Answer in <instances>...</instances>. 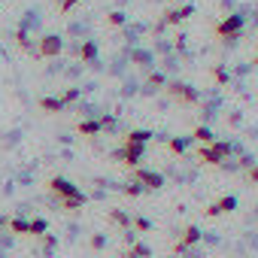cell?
I'll return each mask as SVG.
<instances>
[{
    "mask_svg": "<svg viewBox=\"0 0 258 258\" xmlns=\"http://www.w3.org/2000/svg\"><path fill=\"white\" fill-rule=\"evenodd\" d=\"M213 79H216L219 85H228V82H231V73H228L225 67H219V64H216V67H213Z\"/></svg>",
    "mask_w": 258,
    "mask_h": 258,
    "instance_id": "cell-23",
    "label": "cell"
},
{
    "mask_svg": "<svg viewBox=\"0 0 258 258\" xmlns=\"http://www.w3.org/2000/svg\"><path fill=\"white\" fill-rule=\"evenodd\" d=\"M4 225H10V219H7V216H0V228H4Z\"/></svg>",
    "mask_w": 258,
    "mask_h": 258,
    "instance_id": "cell-32",
    "label": "cell"
},
{
    "mask_svg": "<svg viewBox=\"0 0 258 258\" xmlns=\"http://www.w3.org/2000/svg\"><path fill=\"white\" fill-rule=\"evenodd\" d=\"M61 52H64V40H61L58 34L43 37V40L37 43V49H34V55H37V58H58Z\"/></svg>",
    "mask_w": 258,
    "mask_h": 258,
    "instance_id": "cell-5",
    "label": "cell"
},
{
    "mask_svg": "<svg viewBox=\"0 0 258 258\" xmlns=\"http://www.w3.org/2000/svg\"><path fill=\"white\" fill-rule=\"evenodd\" d=\"M85 204H88V198H85L82 191H79V195H70V198H61V207H64L67 213H73V210H82Z\"/></svg>",
    "mask_w": 258,
    "mask_h": 258,
    "instance_id": "cell-13",
    "label": "cell"
},
{
    "mask_svg": "<svg viewBox=\"0 0 258 258\" xmlns=\"http://www.w3.org/2000/svg\"><path fill=\"white\" fill-rule=\"evenodd\" d=\"M134 182H140L146 191H158L164 188V173L149 170V167H134Z\"/></svg>",
    "mask_w": 258,
    "mask_h": 258,
    "instance_id": "cell-4",
    "label": "cell"
},
{
    "mask_svg": "<svg viewBox=\"0 0 258 258\" xmlns=\"http://www.w3.org/2000/svg\"><path fill=\"white\" fill-rule=\"evenodd\" d=\"M234 210H237V195H225V198H219L216 204L207 207V216H210V219H219V216L234 213Z\"/></svg>",
    "mask_w": 258,
    "mask_h": 258,
    "instance_id": "cell-7",
    "label": "cell"
},
{
    "mask_svg": "<svg viewBox=\"0 0 258 258\" xmlns=\"http://www.w3.org/2000/svg\"><path fill=\"white\" fill-rule=\"evenodd\" d=\"M246 179H249L252 185H258V164H252V167L246 170Z\"/></svg>",
    "mask_w": 258,
    "mask_h": 258,
    "instance_id": "cell-27",
    "label": "cell"
},
{
    "mask_svg": "<svg viewBox=\"0 0 258 258\" xmlns=\"http://www.w3.org/2000/svg\"><path fill=\"white\" fill-rule=\"evenodd\" d=\"M124 22H127V16H124L121 10H112V13L106 16V25H109V28H121Z\"/></svg>",
    "mask_w": 258,
    "mask_h": 258,
    "instance_id": "cell-21",
    "label": "cell"
},
{
    "mask_svg": "<svg viewBox=\"0 0 258 258\" xmlns=\"http://www.w3.org/2000/svg\"><path fill=\"white\" fill-rule=\"evenodd\" d=\"M79 58H82V61H94V58H97V43H94V40H85L82 49H79Z\"/></svg>",
    "mask_w": 258,
    "mask_h": 258,
    "instance_id": "cell-19",
    "label": "cell"
},
{
    "mask_svg": "<svg viewBox=\"0 0 258 258\" xmlns=\"http://www.w3.org/2000/svg\"><path fill=\"white\" fill-rule=\"evenodd\" d=\"M49 231V222L46 219H31V237H43Z\"/></svg>",
    "mask_w": 258,
    "mask_h": 258,
    "instance_id": "cell-22",
    "label": "cell"
},
{
    "mask_svg": "<svg viewBox=\"0 0 258 258\" xmlns=\"http://www.w3.org/2000/svg\"><path fill=\"white\" fill-rule=\"evenodd\" d=\"M143 155H146V146H140V143H124L121 149L112 152V158H118L124 167H140Z\"/></svg>",
    "mask_w": 258,
    "mask_h": 258,
    "instance_id": "cell-3",
    "label": "cell"
},
{
    "mask_svg": "<svg viewBox=\"0 0 258 258\" xmlns=\"http://www.w3.org/2000/svg\"><path fill=\"white\" fill-rule=\"evenodd\" d=\"M198 161H201V164H210V167H219V164H225L228 158L216 149V143H210V146H201V149H198Z\"/></svg>",
    "mask_w": 258,
    "mask_h": 258,
    "instance_id": "cell-8",
    "label": "cell"
},
{
    "mask_svg": "<svg viewBox=\"0 0 258 258\" xmlns=\"http://www.w3.org/2000/svg\"><path fill=\"white\" fill-rule=\"evenodd\" d=\"M100 124H103V131H112V127H115V118H112V115H103Z\"/></svg>",
    "mask_w": 258,
    "mask_h": 258,
    "instance_id": "cell-29",
    "label": "cell"
},
{
    "mask_svg": "<svg viewBox=\"0 0 258 258\" xmlns=\"http://www.w3.org/2000/svg\"><path fill=\"white\" fill-rule=\"evenodd\" d=\"M149 85H167V79H164L161 73H152V76H149Z\"/></svg>",
    "mask_w": 258,
    "mask_h": 258,
    "instance_id": "cell-30",
    "label": "cell"
},
{
    "mask_svg": "<svg viewBox=\"0 0 258 258\" xmlns=\"http://www.w3.org/2000/svg\"><path fill=\"white\" fill-rule=\"evenodd\" d=\"M76 4H79V0H61V4H58V10H61V13H70Z\"/></svg>",
    "mask_w": 258,
    "mask_h": 258,
    "instance_id": "cell-28",
    "label": "cell"
},
{
    "mask_svg": "<svg viewBox=\"0 0 258 258\" xmlns=\"http://www.w3.org/2000/svg\"><path fill=\"white\" fill-rule=\"evenodd\" d=\"M121 191H124V195H127V198H140V195H143V191H146V188H143V185H140V182H127V185H124V188H121Z\"/></svg>",
    "mask_w": 258,
    "mask_h": 258,
    "instance_id": "cell-24",
    "label": "cell"
},
{
    "mask_svg": "<svg viewBox=\"0 0 258 258\" xmlns=\"http://www.w3.org/2000/svg\"><path fill=\"white\" fill-rule=\"evenodd\" d=\"M188 140H191V137H170V140H167V149H170L173 155H185V152H188Z\"/></svg>",
    "mask_w": 258,
    "mask_h": 258,
    "instance_id": "cell-17",
    "label": "cell"
},
{
    "mask_svg": "<svg viewBox=\"0 0 258 258\" xmlns=\"http://www.w3.org/2000/svg\"><path fill=\"white\" fill-rule=\"evenodd\" d=\"M167 94H170L173 100H179L182 106L201 103V91H198L195 85H188V82H167Z\"/></svg>",
    "mask_w": 258,
    "mask_h": 258,
    "instance_id": "cell-1",
    "label": "cell"
},
{
    "mask_svg": "<svg viewBox=\"0 0 258 258\" xmlns=\"http://www.w3.org/2000/svg\"><path fill=\"white\" fill-rule=\"evenodd\" d=\"M252 64H255V67H258V55H255V58H252Z\"/></svg>",
    "mask_w": 258,
    "mask_h": 258,
    "instance_id": "cell-33",
    "label": "cell"
},
{
    "mask_svg": "<svg viewBox=\"0 0 258 258\" xmlns=\"http://www.w3.org/2000/svg\"><path fill=\"white\" fill-rule=\"evenodd\" d=\"M40 109L43 112H64V100L61 97H40Z\"/></svg>",
    "mask_w": 258,
    "mask_h": 258,
    "instance_id": "cell-16",
    "label": "cell"
},
{
    "mask_svg": "<svg viewBox=\"0 0 258 258\" xmlns=\"http://www.w3.org/2000/svg\"><path fill=\"white\" fill-rule=\"evenodd\" d=\"M191 140H198L201 146H210V143L216 140V134L210 131V127H207V124H198V127H195V131H191Z\"/></svg>",
    "mask_w": 258,
    "mask_h": 258,
    "instance_id": "cell-14",
    "label": "cell"
},
{
    "mask_svg": "<svg viewBox=\"0 0 258 258\" xmlns=\"http://www.w3.org/2000/svg\"><path fill=\"white\" fill-rule=\"evenodd\" d=\"M13 234H31V219H10Z\"/></svg>",
    "mask_w": 258,
    "mask_h": 258,
    "instance_id": "cell-20",
    "label": "cell"
},
{
    "mask_svg": "<svg viewBox=\"0 0 258 258\" xmlns=\"http://www.w3.org/2000/svg\"><path fill=\"white\" fill-rule=\"evenodd\" d=\"M243 28H246V19L243 16H225L219 25H216V37L219 40H237L240 34H243Z\"/></svg>",
    "mask_w": 258,
    "mask_h": 258,
    "instance_id": "cell-2",
    "label": "cell"
},
{
    "mask_svg": "<svg viewBox=\"0 0 258 258\" xmlns=\"http://www.w3.org/2000/svg\"><path fill=\"white\" fill-rule=\"evenodd\" d=\"M152 249L146 243H131V252H124V258H149Z\"/></svg>",
    "mask_w": 258,
    "mask_h": 258,
    "instance_id": "cell-18",
    "label": "cell"
},
{
    "mask_svg": "<svg viewBox=\"0 0 258 258\" xmlns=\"http://www.w3.org/2000/svg\"><path fill=\"white\" fill-rule=\"evenodd\" d=\"M204 240V231L198 228V225H188L185 231H182V237L176 240V246H173V252H185V249H191V246H198Z\"/></svg>",
    "mask_w": 258,
    "mask_h": 258,
    "instance_id": "cell-6",
    "label": "cell"
},
{
    "mask_svg": "<svg viewBox=\"0 0 258 258\" xmlns=\"http://www.w3.org/2000/svg\"><path fill=\"white\" fill-rule=\"evenodd\" d=\"M131 228H137V231H149V228H152V222H149V219H143V216H137V219H131Z\"/></svg>",
    "mask_w": 258,
    "mask_h": 258,
    "instance_id": "cell-25",
    "label": "cell"
},
{
    "mask_svg": "<svg viewBox=\"0 0 258 258\" xmlns=\"http://www.w3.org/2000/svg\"><path fill=\"white\" fill-rule=\"evenodd\" d=\"M46 185H49V191H52V195H58V198H70V195H79V188H76L70 179H64V176H52Z\"/></svg>",
    "mask_w": 258,
    "mask_h": 258,
    "instance_id": "cell-9",
    "label": "cell"
},
{
    "mask_svg": "<svg viewBox=\"0 0 258 258\" xmlns=\"http://www.w3.org/2000/svg\"><path fill=\"white\" fill-rule=\"evenodd\" d=\"M61 100H64V106H67V103H73V100H79V88H67V91L61 94Z\"/></svg>",
    "mask_w": 258,
    "mask_h": 258,
    "instance_id": "cell-26",
    "label": "cell"
},
{
    "mask_svg": "<svg viewBox=\"0 0 258 258\" xmlns=\"http://www.w3.org/2000/svg\"><path fill=\"white\" fill-rule=\"evenodd\" d=\"M76 131H79L82 137H97V134L103 131V124H100V118H85V121L76 124Z\"/></svg>",
    "mask_w": 258,
    "mask_h": 258,
    "instance_id": "cell-11",
    "label": "cell"
},
{
    "mask_svg": "<svg viewBox=\"0 0 258 258\" xmlns=\"http://www.w3.org/2000/svg\"><path fill=\"white\" fill-rule=\"evenodd\" d=\"M109 222L118 225L121 231H131V216H127L124 210H109Z\"/></svg>",
    "mask_w": 258,
    "mask_h": 258,
    "instance_id": "cell-15",
    "label": "cell"
},
{
    "mask_svg": "<svg viewBox=\"0 0 258 258\" xmlns=\"http://www.w3.org/2000/svg\"><path fill=\"white\" fill-rule=\"evenodd\" d=\"M152 137H155V134L146 131V127H134V131H127V134H124V143H140V146H146Z\"/></svg>",
    "mask_w": 258,
    "mask_h": 258,
    "instance_id": "cell-12",
    "label": "cell"
},
{
    "mask_svg": "<svg viewBox=\"0 0 258 258\" xmlns=\"http://www.w3.org/2000/svg\"><path fill=\"white\" fill-rule=\"evenodd\" d=\"M191 13H195V7H191V4L176 7V10H167V13H164V19H161V28H164V25H182Z\"/></svg>",
    "mask_w": 258,
    "mask_h": 258,
    "instance_id": "cell-10",
    "label": "cell"
},
{
    "mask_svg": "<svg viewBox=\"0 0 258 258\" xmlns=\"http://www.w3.org/2000/svg\"><path fill=\"white\" fill-rule=\"evenodd\" d=\"M91 246H94V249H103V246H106V240H103L100 234H94V237H91Z\"/></svg>",
    "mask_w": 258,
    "mask_h": 258,
    "instance_id": "cell-31",
    "label": "cell"
}]
</instances>
